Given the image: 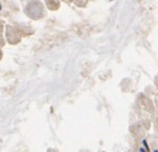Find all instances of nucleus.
<instances>
[{
	"mask_svg": "<svg viewBox=\"0 0 158 152\" xmlns=\"http://www.w3.org/2000/svg\"><path fill=\"white\" fill-rule=\"evenodd\" d=\"M6 40L10 44L12 45H15V44L19 43L20 39H22V36L20 33L17 31L16 28H14L13 26H6Z\"/></svg>",
	"mask_w": 158,
	"mask_h": 152,
	"instance_id": "obj_2",
	"label": "nucleus"
},
{
	"mask_svg": "<svg viewBox=\"0 0 158 152\" xmlns=\"http://www.w3.org/2000/svg\"><path fill=\"white\" fill-rule=\"evenodd\" d=\"M62 1H64V2H72L73 0H62Z\"/></svg>",
	"mask_w": 158,
	"mask_h": 152,
	"instance_id": "obj_3",
	"label": "nucleus"
},
{
	"mask_svg": "<svg viewBox=\"0 0 158 152\" xmlns=\"http://www.w3.org/2000/svg\"><path fill=\"white\" fill-rule=\"evenodd\" d=\"M154 152H158V151H157V150H155V151H154Z\"/></svg>",
	"mask_w": 158,
	"mask_h": 152,
	"instance_id": "obj_5",
	"label": "nucleus"
},
{
	"mask_svg": "<svg viewBox=\"0 0 158 152\" xmlns=\"http://www.w3.org/2000/svg\"><path fill=\"white\" fill-rule=\"evenodd\" d=\"M140 152H145V151H144V150H143V149H142V148H141V149H140Z\"/></svg>",
	"mask_w": 158,
	"mask_h": 152,
	"instance_id": "obj_4",
	"label": "nucleus"
},
{
	"mask_svg": "<svg viewBox=\"0 0 158 152\" xmlns=\"http://www.w3.org/2000/svg\"><path fill=\"white\" fill-rule=\"evenodd\" d=\"M24 12L29 18L38 20L45 15V8L40 0H30L25 7Z\"/></svg>",
	"mask_w": 158,
	"mask_h": 152,
	"instance_id": "obj_1",
	"label": "nucleus"
}]
</instances>
